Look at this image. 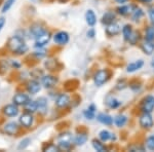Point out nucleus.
Segmentation results:
<instances>
[{"mask_svg": "<svg viewBox=\"0 0 154 152\" xmlns=\"http://www.w3.org/2000/svg\"><path fill=\"white\" fill-rule=\"evenodd\" d=\"M146 146L149 150L154 151V135L153 136H150L149 138L146 140Z\"/></svg>", "mask_w": 154, "mask_h": 152, "instance_id": "31", "label": "nucleus"}, {"mask_svg": "<svg viewBox=\"0 0 154 152\" xmlns=\"http://www.w3.org/2000/svg\"><path fill=\"white\" fill-rule=\"evenodd\" d=\"M88 36L91 37H91H94V36H95V31H94L93 29L89 30V31L88 32Z\"/></svg>", "mask_w": 154, "mask_h": 152, "instance_id": "41", "label": "nucleus"}, {"mask_svg": "<svg viewBox=\"0 0 154 152\" xmlns=\"http://www.w3.org/2000/svg\"><path fill=\"white\" fill-rule=\"evenodd\" d=\"M118 12L121 14H130V12L131 11V7L130 6H121V7H118Z\"/></svg>", "mask_w": 154, "mask_h": 152, "instance_id": "34", "label": "nucleus"}, {"mask_svg": "<svg viewBox=\"0 0 154 152\" xmlns=\"http://www.w3.org/2000/svg\"><path fill=\"white\" fill-rule=\"evenodd\" d=\"M131 33H133V30H131V27L130 25H125V26L122 28V34H123V36H125V40H128V39H130Z\"/></svg>", "mask_w": 154, "mask_h": 152, "instance_id": "27", "label": "nucleus"}, {"mask_svg": "<svg viewBox=\"0 0 154 152\" xmlns=\"http://www.w3.org/2000/svg\"><path fill=\"white\" fill-rule=\"evenodd\" d=\"M142 49L144 51V53L147 54H152L154 51V44L151 41H145L142 44Z\"/></svg>", "mask_w": 154, "mask_h": 152, "instance_id": "20", "label": "nucleus"}, {"mask_svg": "<svg viewBox=\"0 0 154 152\" xmlns=\"http://www.w3.org/2000/svg\"><path fill=\"white\" fill-rule=\"evenodd\" d=\"M107 104H108V106L110 107V108H117V107L121 104V102H119L118 100H115V99L111 98L110 100H108Z\"/></svg>", "mask_w": 154, "mask_h": 152, "instance_id": "32", "label": "nucleus"}, {"mask_svg": "<svg viewBox=\"0 0 154 152\" xmlns=\"http://www.w3.org/2000/svg\"><path fill=\"white\" fill-rule=\"evenodd\" d=\"M142 16H143V12L140 8H135L133 11H131V17H133L134 21H138Z\"/></svg>", "mask_w": 154, "mask_h": 152, "instance_id": "30", "label": "nucleus"}, {"mask_svg": "<svg viewBox=\"0 0 154 152\" xmlns=\"http://www.w3.org/2000/svg\"><path fill=\"white\" fill-rule=\"evenodd\" d=\"M114 19H115V16H114L113 12H106L105 14L103 16V23L106 25H109L111 23H113Z\"/></svg>", "mask_w": 154, "mask_h": 152, "instance_id": "24", "label": "nucleus"}, {"mask_svg": "<svg viewBox=\"0 0 154 152\" xmlns=\"http://www.w3.org/2000/svg\"><path fill=\"white\" fill-rule=\"evenodd\" d=\"M121 31V26L117 23H111L109 25H107V28H106V33L110 36H114V35H117V34L120 33Z\"/></svg>", "mask_w": 154, "mask_h": 152, "instance_id": "8", "label": "nucleus"}, {"mask_svg": "<svg viewBox=\"0 0 154 152\" xmlns=\"http://www.w3.org/2000/svg\"><path fill=\"white\" fill-rule=\"evenodd\" d=\"M126 120H128L126 116H125V115H117L115 117V119H114V123L116 124V126L121 128V126H123L126 123Z\"/></svg>", "mask_w": 154, "mask_h": 152, "instance_id": "23", "label": "nucleus"}, {"mask_svg": "<svg viewBox=\"0 0 154 152\" xmlns=\"http://www.w3.org/2000/svg\"><path fill=\"white\" fill-rule=\"evenodd\" d=\"M54 41L56 42L57 44H60V45H64L67 42L69 41V35L67 32L61 31L58 32L54 35Z\"/></svg>", "mask_w": 154, "mask_h": 152, "instance_id": "7", "label": "nucleus"}, {"mask_svg": "<svg viewBox=\"0 0 154 152\" xmlns=\"http://www.w3.org/2000/svg\"><path fill=\"white\" fill-rule=\"evenodd\" d=\"M85 19H86V23H88L89 26H94L97 22V17L95 14V12L93 11H88L85 14Z\"/></svg>", "mask_w": 154, "mask_h": 152, "instance_id": "19", "label": "nucleus"}, {"mask_svg": "<svg viewBox=\"0 0 154 152\" xmlns=\"http://www.w3.org/2000/svg\"><path fill=\"white\" fill-rule=\"evenodd\" d=\"M108 78H109L108 71H106V70H100V71H98L96 73L95 78H94V79H95L96 85L101 86L102 84H104L107 80H108Z\"/></svg>", "mask_w": 154, "mask_h": 152, "instance_id": "4", "label": "nucleus"}, {"mask_svg": "<svg viewBox=\"0 0 154 152\" xmlns=\"http://www.w3.org/2000/svg\"><path fill=\"white\" fill-rule=\"evenodd\" d=\"M37 104H38L39 110L44 111L46 109V106H48V101H46L45 98H39L37 100Z\"/></svg>", "mask_w": 154, "mask_h": 152, "instance_id": "28", "label": "nucleus"}, {"mask_svg": "<svg viewBox=\"0 0 154 152\" xmlns=\"http://www.w3.org/2000/svg\"><path fill=\"white\" fill-rule=\"evenodd\" d=\"M139 39V34L137 33V32L135 31H133V33H131V35L130 37V39H128V41L131 42V43H133V44H135L137 40Z\"/></svg>", "mask_w": 154, "mask_h": 152, "instance_id": "36", "label": "nucleus"}, {"mask_svg": "<svg viewBox=\"0 0 154 152\" xmlns=\"http://www.w3.org/2000/svg\"><path fill=\"white\" fill-rule=\"evenodd\" d=\"M146 39L149 41L154 39V28H148L146 31Z\"/></svg>", "mask_w": 154, "mask_h": 152, "instance_id": "33", "label": "nucleus"}, {"mask_svg": "<svg viewBox=\"0 0 154 152\" xmlns=\"http://www.w3.org/2000/svg\"><path fill=\"white\" fill-rule=\"evenodd\" d=\"M140 126L144 129H150L153 126V119L150 113L144 112L140 117Z\"/></svg>", "mask_w": 154, "mask_h": 152, "instance_id": "3", "label": "nucleus"}, {"mask_svg": "<svg viewBox=\"0 0 154 152\" xmlns=\"http://www.w3.org/2000/svg\"><path fill=\"white\" fill-rule=\"evenodd\" d=\"M95 105H91L88 107V109H86L84 111V116L86 117L88 119H93L95 118Z\"/></svg>", "mask_w": 154, "mask_h": 152, "instance_id": "25", "label": "nucleus"}, {"mask_svg": "<svg viewBox=\"0 0 154 152\" xmlns=\"http://www.w3.org/2000/svg\"><path fill=\"white\" fill-rule=\"evenodd\" d=\"M72 135L69 133H65V134H62L59 136L58 140V146L60 149H69L72 144Z\"/></svg>", "mask_w": 154, "mask_h": 152, "instance_id": "2", "label": "nucleus"}, {"mask_svg": "<svg viewBox=\"0 0 154 152\" xmlns=\"http://www.w3.org/2000/svg\"><path fill=\"white\" fill-rule=\"evenodd\" d=\"M149 18H150V20H151V22L154 24V8H152V9H150L149 11Z\"/></svg>", "mask_w": 154, "mask_h": 152, "instance_id": "39", "label": "nucleus"}, {"mask_svg": "<svg viewBox=\"0 0 154 152\" xmlns=\"http://www.w3.org/2000/svg\"><path fill=\"white\" fill-rule=\"evenodd\" d=\"M143 65H144V62L142 61V60H139V61L134 62V63L128 65V68H126V70H128V72H135V71L142 68Z\"/></svg>", "mask_w": 154, "mask_h": 152, "instance_id": "18", "label": "nucleus"}, {"mask_svg": "<svg viewBox=\"0 0 154 152\" xmlns=\"http://www.w3.org/2000/svg\"><path fill=\"white\" fill-rule=\"evenodd\" d=\"M57 78L56 77H54V76H51V75H46V76H44V77H42V84L44 85V88H53V86L54 85V84L57 83Z\"/></svg>", "mask_w": 154, "mask_h": 152, "instance_id": "14", "label": "nucleus"}, {"mask_svg": "<svg viewBox=\"0 0 154 152\" xmlns=\"http://www.w3.org/2000/svg\"><path fill=\"white\" fill-rule=\"evenodd\" d=\"M69 103H70V98H69L68 95H65V94L60 95L56 101V104L59 108H65V107L69 105Z\"/></svg>", "mask_w": 154, "mask_h": 152, "instance_id": "13", "label": "nucleus"}, {"mask_svg": "<svg viewBox=\"0 0 154 152\" xmlns=\"http://www.w3.org/2000/svg\"><path fill=\"white\" fill-rule=\"evenodd\" d=\"M30 100L29 96L26 94H23V93H20V94H17L14 95V97L12 98V101L16 105L18 106H21V105H25Z\"/></svg>", "mask_w": 154, "mask_h": 152, "instance_id": "11", "label": "nucleus"}, {"mask_svg": "<svg viewBox=\"0 0 154 152\" xmlns=\"http://www.w3.org/2000/svg\"><path fill=\"white\" fill-rule=\"evenodd\" d=\"M51 33L48 31H44L43 33L40 34L38 37L36 38V41H35V46L36 47H42L44 46L45 44L48 43V41L51 40Z\"/></svg>", "mask_w": 154, "mask_h": 152, "instance_id": "5", "label": "nucleus"}, {"mask_svg": "<svg viewBox=\"0 0 154 152\" xmlns=\"http://www.w3.org/2000/svg\"><path fill=\"white\" fill-rule=\"evenodd\" d=\"M25 109H26L27 112H30V113H33L38 110V104H37V101H29L25 104Z\"/></svg>", "mask_w": 154, "mask_h": 152, "instance_id": "17", "label": "nucleus"}, {"mask_svg": "<svg viewBox=\"0 0 154 152\" xmlns=\"http://www.w3.org/2000/svg\"><path fill=\"white\" fill-rule=\"evenodd\" d=\"M45 31V30H43L42 29V27L40 26H38V25H35V26H33L31 28V33H32V35H33L35 38H37L40 34H42L43 32Z\"/></svg>", "mask_w": 154, "mask_h": 152, "instance_id": "26", "label": "nucleus"}, {"mask_svg": "<svg viewBox=\"0 0 154 152\" xmlns=\"http://www.w3.org/2000/svg\"><path fill=\"white\" fill-rule=\"evenodd\" d=\"M14 3V0H7L5 2V4L3 5V7H2V12H6L12 6Z\"/></svg>", "mask_w": 154, "mask_h": 152, "instance_id": "35", "label": "nucleus"}, {"mask_svg": "<svg viewBox=\"0 0 154 152\" xmlns=\"http://www.w3.org/2000/svg\"><path fill=\"white\" fill-rule=\"evenodd\" d=\"M4 24H5V19H4V18H0V31H1L2 28H3Z\"/></svg>", "mask_w": 154, "mask_h": 152, "instance_id": "40", "label": "nucleus"}, {"mask_svg": "<svg viewBox=\"0 0 154 152\" xmlns=\"http://www.w3.org/2000/svg\"><path fill=\"white\" fill-rule=\"evenodd\" d=\"M142 109L144 112H148L151 113L154 110V97L153 96H148L144 99L143 104H142Z\"/></svg>", "mask_w": 154, "mask_h": 152, "instance_id": "6", "label": "nucleus"}, {"mask_svg": "<svg viewBox=\"0 0 154 152\" xmlns=\"http://www.w3.org/2000/svg\"><path fill=\"white\" fill-rule=\"evenodd\" d=\"M99 137H100V139L103 142H106L108 140H110V139H115V137L113 136L111 133H109L108 131H106V129H104V131H101L100 134H99Z\"/></svg>", "mask_w": 154, "mask_h": 152, "instance_id": "21", "label": "nucleus"}, {"mask_svg": "<svg viewBox=\"0 0 154 152\" xmlns=\"http://www.w3.org/2000/svg\"><path fill=\"white\" fill-rule=\"evenodd\" d=\"M3 132L9 136H14L19 132V126L16 123H7L6 124H4Z\"/></svg>", "mask_w": 154, "mask_h": 152, "instance_id": "10", "label": "nucleus"}, {"mask_svg": "<svg viewBox=\"0 0 154 152\" xmlns=\"http://www.w3.org/2000/svg\"><path fill=\"white\" fill-rule=\"evenodd\" d=\"M60 150V148H59V146H56V145H48V147H46L45 149H44V151H46V152H59Z\"/></svg>", "mask_w": 154, "mask_h": 152, "instance_id": "37", "label": "nucleus"}, {"mask_svg": "<svg viewBox=\"0 0 154 152\" xmlns=\"http://www.w3.org/2000/svg\"><path fill=\"white\" fill-rule=\"evenodd\" d=\"M141 1H143V2H150L151 0H141Z\"/></svg>", "mask_w": 154, "mask_h": 152, "instance_id": "43", "label": "nucleus"}, {"mask_svg": "<svg viewBox=\"0 0 154 152\" xmlns=\"http://www.w3.org/2000/svg\"><path fill=\"white\" fill-rule=\"evenodd\" d=\"M29 142H30V139H25V140H23L21 142V144L19 145L18 148L19 149H25L27 146L29 145Z\"/></svg>", "mask_w": 154, "mask_h": 152, "instance_id": "38", "label": "nucleus"}, {"mask_svg": "<svg viewBox=\"0 0 154 152\" xmlns=\"http://www.w3.org/2000/svg\"><path fill=\"white\" fill-rule=\"evenodd\" d=\"M116 1H117L118 3H125V2L128 1V0H116Z\"/></svg>", "mask_w": 154, "mask_h": 152, "instance_id": "42", "label": "nucleus"}, {"mask_svg": "<svg viewBox=\"0 0 154 152\" xmlns=\"http://www.w3.org/2000/svg\"><path fill=\"white\" fill-rule=\"evenodd\" d=\"M151 65H152V67L154 68V59H153V61H152V63H151Z\"/></svg>", "mask_w": 154, "mask_h": 152, "instance_id": "44", "label": "nucleus"}, {"mask_svg": "<svg viewBox=\"0 0 154 152\" xmlns=\"http://www.w3.org/2000/svg\"><path fill=\"white\" fill-rule=\"evenodd\" d=\"M97 119L100 121L101 123L106 124V126H111L113 123V118L108 114L105 113H100L98 116H97Z\"/></svg>", "mask_w": 154, "mask_h": 152, "instance_id": "15", "label": "nucleus"}, {"mask_svg": "<svg viewBox=\"0 0 154 152\" xmlns=\"http://www.w3.org/2000/svg\"><path fill=\"white\" fill-rule=\"evenodd\" d=\"M33 120H34V118L30 112L24 113L23 115L21 116V118H20V123H21L22 126H25V128H30V126L33 124Z\"/></svg>", "mask_w": 154, "mask_h": 152, "instance_id": "12", "label": "nucleus"}, {"mask_svg": "<svg viewBox=\"0 0 154 152\" xmlns=\"http://www.w3.org/2000/svg\"><path fill=\"white\" fill-rule=\"evenodd\" d=\"M8 46L14 53L17 54H24L28 49L23 38L20 36H12L8 40Z\"/></svg>", "mask_w": 154, "mask_h": 152, "instance_id": "1", "label": "nucleus"}, {"mask_svg": "<svg viewBox=\"0 0 154 152\" xmlns=\"http://www.w3.org/2000/svg\"><path fill=\"white\" fill-rule=\"evenodd\" d=\"M27 89H28V92L30 94L35 95L40 91V84H39V82L32 80V81H30L28 83V85H27Z\"/></svg>", "mask_w": 154, "mask_h": 152, "instance_id": "16", "label": "nucleus"}, {"mask_svg": "<svg viewBox=\"0 0 154 152\" xmlns=\"http://www.w3.org/2000/svg\"><path fill=\"white\" fill-rule=\"evenodd\" d=\"M86 141H88V135L86 134H79L74 140L77 146H82L84 143H86Z\"/></svg>", "mask_w": 154, "mask_h": 152, "instance_id": "22", "label": "nucleus"}, {"mask_svg": "<svg viewBox=\"0 0 154 152\" xmlns=\"http://www.w3.org/2000/svg\"><path fill=\"white\" fill-rule=\"evenodd\" d=\"M93 146H94V148H95L96 150H97V151H99V152H104V151H106L105 146H104L102 143H100L99 141L94 140V141H93Z\"/></svg>", "mask_w": 154, "mask_h": 152, "instance_id": "29", "label": "nucleus"}, {"mask_svg": "<svg viewBox=\"0 0 154 152\" xmlns=\"http://www.w3.org/2000/svg\"><path fill=\"white\" fill-rule=\"evenodd\" d=\"M3 112L4 114L9 117H14V116H17L19 114V108H18V105L16 104H9V105H6L5 107L3 108Z\"/></svg>", "mask_w": 154, "mask_h": 152, "instance_id": "9", "label": "nucleus"}]
</instances>
